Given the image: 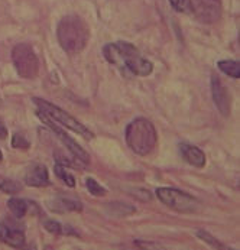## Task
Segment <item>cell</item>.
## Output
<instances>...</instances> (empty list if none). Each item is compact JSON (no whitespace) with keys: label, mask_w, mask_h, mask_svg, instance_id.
I'll return each instance as SVG.
<instances>
[{"label":"cell","mask_w":240,"mask_h":250,"mask_svg":"<svg viewBox=\"0 0 240 250\" xmlns=\"http://www.w3.org/2000/svg\"><path fill=\"white\" fill-rule=\"evenodd\" d=\"M103 54L104 58L110 64L116 65L120 70H128L139 77H146L153 71L152 62L145 60L136 46L129 42L119 41L114 43H109L104 46Z\"/></svg>","instance_id":"cell-1"},{"label":"cell","mask_w":240,"mask_h":250,"mask_svg":"<svg viewBox=\"0 0 240 250\" xmlns=\"http://www.w3.org/2000/svg\"><path fill=\"white\" fill-rule=\"evenodd\" d=\"M57 36L61 48L69 54H80L90 38V31L87 23L77 15H68L63 18L57 28Z\"/></svg>","instance_id":"cell-2"},{"label":"cell","mask_w":240,"mask_h":250,"mask_svg":"<svg viewBox=\"0 0 240 250\" xmlns=\"http://www.w3.org/2000/svg\"><path fill=\"white\" fill-rule=\"evenodd\" d=\"M125 138L128 146L140 156L149 155L158 143L155 126L145 117H137L128 125Z\"/></svg>","instance_id":"cell-3"},{"label":"cell","mask_w":240,"mask_h":250,"mask_svg":"<svg viewBox=\"0 0 240 250\" xmlns=\"http://www.w3.org/2000/svg\"><path fill=\"white\" fill-rule=\"evenodd\" d=\"M34 103L38 106L39 111L44 113L45 116H48L51 120L61 123V125L65 126L67 129L75 132L77 135H81V136L86 138V139H93V133H91L81 122H78L75 117H72V116H71L69 113H67L65 110H63L61 107H58V106H55V104L46 102V100L36 99V97L34 99Z\"/></svg>","instance_id":"cell-4"},{"label":"cell","mask_w":240,"mask_h":250,"mask_svg":"<svg viewBox=\"0 0 240 250\" xmlns=\"http://www.w3.org/2000/svg\"><path fill=\"white\" fill-rule=\"evenodd\" d=\"M155 194L162 204L178 213H196L200 208L198 200L176 188L161 187L155 191Z\"/></svg>","instance_id":"cell-5"},{"label":"cell","mask_w":240,"mask_h":250,"mask_svg":"<svg viewBox=\"0 0 240 250\" xmlns=\"http://www.w3.org/2000/svg\"><path fill=\"white\" fill-rule=\"evenodd\" d=\"M12 61L22 78H35L39 72V60L29 43H18L12 51Z\"/></svg>","instance_id":"cell-6"},{"label":"cell","mask_w":240,"mask_h":250,"mask_svg":"<svg viewBox=\"0 0 240 250\" xmlns=\"http://www.w3.org/2000/svg\"><path fill=\"white\" fill-rule=\"evenodd\" d=\"M36 114H38V117L48 126V127H51V130L57 135V138L61 141V142L65 145V147L68 149L69 152H71V155L75 158V159H78V161H81L83 164H88L90 162V156H88V153L78 145V143L75 142L69 135H67L63 129H60L57 125H54V120H51L48 116H45L44 113H41L39 110L36 111Z\"/></svg>","instance_id":"cell-7"},{"label":"cell","mask_w":240,"mask_h":250,"mask_svg":"<svg viewBox=\"0 0 240 250\" xmlns=\"http://www.w3.org/2000/svg\"><path fill=\"white\" fill-rule=\"evenodd\" d=\"M193 13L204 23H214L221 18L220 0H193Z\"/></svg>","instance_id":"cell-8"},{"label":"cell","mask_w":240,"mask_h":250,"mask_svg":"<svg viewBox=\"0 0 240 250\" xmlns=\"http://www.w3.org/2000/svg\"><path fill=\"white\" fill-rule=\"evenodd\" d=\"M211 96L220 114L229 116L230 114V97H229L227 88L224 87L223 81L217 75L211 77Z\"/></svg>","instance_id":"cell-9"},{"label":"cell","mask_w":240,"mask_h":250,"mask_svg":"<svg viewBox=\"0 0 240 250\" xmlns=\"http://www.w3.org/2000/svg\"><path fill=\"white\" fill-rule=\"evenodd\" d=\"M0 242L19 249L25 246V234L23 230L18 229L16 224H13L12 221H1L0 223Z\"/></svg>","instance_id":"cell-10"},{"label":"cell","mask_w":240,"mask_h":250,"mask_svg":"<svg viewBox=\"0 0 240 250\" xmlns=\"http://www.w3.org/2000/svg\"><path fill=\"white\" fill-rule=\"evenodd\" d=\"M46 207L58 214H64V213H71V211H81L83 210V204L74 198L68 197H55L52 200H49L46 203Z\"/></svg>","instance_id":"cell-11"},{"label":"cell","mask_w":240,"mask_h":250,"mask_svg":"<svg viewBox=\"0 0 240 250\" xmlns=\"http://www.w3.org/2000/svg\"><path fill=\"white\" fill-rule=\"evenodd\" d=\"M179 150L182 158L193 167L196 168H204L206 165V155L204 152L193 145H187V143H181L179 145Z\"/></svg>","instance_id":"cell-12"},{"label":"cell","mask_w":240,"mask_h":250,"mask_svg":"<svg viewBox=\"0 0 240 250\" xmlns=\"http://www.w3.org/2000/svg\"><path fill=\"white\" fill-rule=\"evenodd\" d=\"M25 182L29 187H46L49 185V175H48V169L44 165H34L31 167L26 174H25Z\"/></svg>","instance_id":"cell-13"},{"label":"cell","mask_w":240,"mask_h":250,"mask_svg":"<svg viewBox=\"0 0 240 250\" xmlns=\"http://www.w3.org/2000/svg\"><path fill=\"white\" fill-rule=\"evenodd\" d=\"M106 213L111 217H128V215L136 213V208L131 204L126 203H119V201H113V203H107L104 207Z\"/></svg>","instance_id":"cell-14"},{"label":"cell","mask_w":240,"mask_h":250,"mask_svg":"<svg viewBox=\"0 0 240 250\" xmlns=\"http://www.w3.org/2000/svg\"><path fill=\"white\" fill-rule=\"evenodd\" d=\"M217 67L223 74H226L232 78H239L240 77V65L239 62L235 60H221V61H218Z\"/></svg>","instance_id":"cell-15"},{"label":"cell","mask_w":240,"mask_h":250,"mask_svg":"<svg viewBox=\"0 0 240 250\" xmlns=\"http://www.w3.org/2000/svg\"><path fill=\"white\" fill-rule=\"evenodd\" d=\"M7 207L16 218H22L28 213V203L22 198H10L7 201Z\"/></svg>","instance_id":"cell-16"},{"label":"cell","mask_w":240,"mask_h":250,"mask_svg":"<svg viewBox=\"0 0 240 250\" xmlns=\"http://www.w3.org/2000/svg\"><path fill=\"white\" fill-rule=\"evenodd\" d=\"M44 227L52 234H77V231H74L69 226H64L55 220H46L44 223Z\"/></svg>","instance_id":"cell-17"},{"label":"cell","mask_w":240,"mask_h":250,"mask_svg":"<svg viewBox=\"0 0 240 250\" xmlns=\"http://www.w3.org/2000/svg\"><path fill=\"white\" fill-rule=\"evenodd\" d=\"M54 171H55V175L61 179V181H64L68 187H71V188H72V187H75V178L69 174L67 169H65V167H64V165L57 164V165L54 167Z\"/></svg>","instance_id":"cell-18"},{"label":"cell","mask_w":240,"mask_h":250,"mask_svg":"<svg viewBox=\"0 0 240 250\" xmlns=\"http://www.w3.org/2000/svg\"><path fill=\"white\" fill-rule=\"evenodd\" d=\"M86 185H87V189H88V192L91 195H94V197H103V195H106V189L94 178L86 179Z\"/></svg>","instance_id":"cell-19"},{"label":"cell","mask_w":240,"mask_h":250,"mask_svg":"<svg viewBox=\"0 0 240 250\" xmlns=\"http://www.w3.org/2000/svg\"><path fill=\"white\" fill-rule=\"evenodd\" d=\"M197 236H198V239H201L203 242H206V243H208L211 248H214V249H224V245H221L214 236H211L208 231H206V230H198L197 231Z\"/></svg>","instance_id":"cell-20"},{"label":"cell","mask_w":240,"mask_h":250,"mask_svg":"<svg viewBox=\"0 0 240 250\" xmlns=\"http://www.w3.org/2000/svg\"><path fill=\"white\" fill-rule=\"evenodd\" d=\"M0 189L4 194H16V192H19L22 189V185L19 182L13 181V179H4L0 184Z\"/></svg>","instance_id":"cell-21"},{"label":"cell","mask_w":240,"mask_h":250,"mask_svg":"<svg viewBox=\"0 0 240 250\" xmlns=\"http://www.w3.org/2000/svg\"><path fill=\"white\" fill-rule=\"evenodd\" d=\"M171 6L179 13H193L191 0H170Z\"/></svg>","instance_id":"cell-22"},{"label":"cell","mask_w":240,"mask_h":250,"mask_svg":"<svg viewBox=\"0 0 240 250\" xmlns=\"http://www.w3.org/2000/svg\"><path fill=\"white\" fill-rule=\"evenodd\" d=\"M12 146L13 147H22V149H26L29 147V142L23 138V135H13V139H12Z\"/></svg>","instance_id":"cell-23"},{"label":"cell","mask_w":240,"mask_h":250,"mask_svg":"<svg viewBox=\"0 0 240 250\" xmlns=\"http://www.w3.org/2000/svg\"><path fill=\"white\" fill-rule=\"evenodd\" d=\"M7 136V129H6V126L0 122V139H4Z\"/></svg>","instance_id":"cell-24"},{"label":"cell","mask_w":240,"mask_h":250,"mask_svg":"<svg viewBox=\"0 0 240 250\" xmlns=\"http://www.w3.org/2000/svg\"><path fill=\"white\" fill-rule=\"evenodd\" d=\"M1 159H3V153H1V150H0V162H1Z\"/></svg>","instance_id":"cell-25"}]
</instances>
